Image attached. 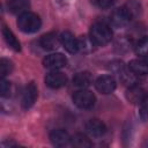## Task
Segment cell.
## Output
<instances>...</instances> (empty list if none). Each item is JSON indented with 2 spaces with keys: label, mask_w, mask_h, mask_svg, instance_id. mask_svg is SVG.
<instances>
[{
  "label": "cell",
  "mask_w": 148,
  "mask_h": 148,
  "mask_svg": "<svg viewBox=\"0 0 148 148\" xmlns=\"http://www.w3.org/2000/svg\"><path fill=\"white\" fill-rule=\"evenodd\" d=\"M89 36L97 46H104L112 39V30L106 22L96 21L90 27Z\"/></svg>",
  "instance_id": "obj_1"
},
{
  "label": "cell",
  "mask_w": 148,
  "mask_h": 148,
  "mask_svg": "<svg viewBox=\"0 0 148 148\" xmlns=\"http://www.w3.org/2000/svg\"><path fill=\"white\" fill-rule=\"evenodd\" d=\"M30 3L29 0H8L7 1V8L13 14H22L24 12H28Z\"/></svg>",
  "instance_id": "obj_17"
},
{
  "label": "cell",
  "mask_w": 148,
  "mask_h": 148,
  "mask_svg": "<svg viewBox=\"0 0 148 148\" xmlns=\"http://www.w3.org/2000/svg\"><path fill=\"white\" fill-rule=\"evenodd\" d=\"M128 68L136 75H148V59L136 58L128 62Z\"/></svg>",
  "instance_id": "obj_13"
},
{
  "label": "cell",
  "mask_w": 148,
  "mask_h": 148,
  "mask_svg": "<svg viewBox=\"0 0 148 148\" xmlns=\"http://www.w3.org/2000/svg\"><path fill=\"white\" fill-rule=\"evenodd\" d=\"M135 53L141 58H148V36H145L140 38L135 46H134Z\"/></svg>",
  "instance_id": "obj_21"
},
{
  "label": "cell",
  "mask_w": 148,
  "mask_h": 148,
  "mask_svg": "<svg viewBox=\"0 0 148 148\" xmlns=\"http://www.w3.org/2000/svg\"><path fill=\"white\" fill-rule=\"evenodd\" d=\"M86 132L90 135V136H94V138H99L102 135H104V133L106 132V126L105 124L97 119V118H94V119H89L87 123H86Z\"/></svg>",
  "instance_id": "obj_9"
},
{
  "label": "cell",
  "mask_w": 148,
  "mask_h": 148,
  "mask_svg": "<svg viewBox=\"0 0 148 148\" xmlns=\"http://www.w3.org/2000/svg\"><path fill=\"white\" fill-rule=\"evenodd\" d=\"M37 96H38V89L36 87V84L34 82H30L27 84V87L24 88L23 90V94H22V98H21V104H22V108L24 110H28L30 109L36 99H37Z\"/></svg>",
  "instance_id": "obj_7"
},
{
  "label": "cell",
  "mask_w": 148,
  "mask_h": 148,
  "mask_svg": "<svg viewBox=\"0 0 148 148\" xmlns=\"http://www.w3.org/2000/svg\"><path fill=\"white\" fill-rule=\"evenodd\" d=\"M119 76H120V80L121 82L127 86V87H132V86H135L136 84V74L133 73L130 68L128 69H123L120 73H119Z\"/></svg>",
  "instance_id": "obj_20"
},
{
  "label": "cell",
  "mask_w": 148,
  "mask_h": 148,
  "mask_svg": "<svg viewBox=\"0 0 148 148\" xmlns=\"http://www.w3.org/2000/svg\"><path fill=\"white\" fill-rule=\"evenodd\" d=\"M60 44H61L60 36L57 32H47V34L43 35L39 39V45L44 50H49V51L58 49V46Z\"/></svg>",
  "instance_id": "obj_12"
},
{
  "label": "cell",
  "mask_w": 148,
  "mask_h": 148,
  "mask_svg": "<svg viewBox=\"0 0 148 148\" xmlns=\"http://www.w3.org/2000/svg\"><path fill=\"white\" fill-rule=\"evenodd\" d=\"M71 145L77 148H88L92 146L90 139L83 133H75L71 139Z\"/></svg>",
  "instance_id": "obj_18"
},
{
  "label": "cell",
  "mask_w": 148,
  "mask_h": 148,
  "mask_svg": "<svg viewBox=\"0 0 148 148\" xmlns=\"http://www.w3.org/2000/svg\"><path fill=\"white\" fill-rule=\"evenodd\" d=\"M132 17H133V15L130 12L128 7L127 6H123V7H119V8L114 9L111 13L110 22L114 28H124L130 23Z\"/></svg>",
  "instance_id": "obj_4"
},
{
  "label": "cell",
  "mask_w": 148,
  "mask_h": 148,
  "mask_svg": "<svg viewBox=\"0 0 148 148\" xmlns=\"http://www.w3.org/2000/svg\"><path fill=\"white\" fill-rule=\"evenodd\" d=\"M2 36L5 38V42L12 50H14L15 52L21 51V43L18 42V39L14 35V32L6 25H2Z\"/></svg>",
  "instance_id": "obj_14"
},
{
  "label": "cell",
  "mask_w": 148,
  "mask_h": 148,
  "mask_svg": "<svg viewBox=\"0 0 148 148\" xmlns=\"http://www.w3.org/2000/svg\"><path fill=\"white\" fill-rule=\"evenodd\" d=\"M60 42L64 49L68 53H76L79 51V42L77 38L74 37V35L71 31H64L60 35Z\"/></svg>",
  "instance_id": "obj_11"
},
{
  "label": "cell",
  "mask_w": 148,
  "mask_h": 148,
  "mask_svg": "<svg viewBox=\"0 0 148 148\" xmlns=\"http://www.w3.org/2000/svg\"><path fill=\"white\" fill-rule=\"evenodd\" d=\"M116 0H91V2L98 7V8H102V9H106V8H110L113 6Z\"/></svg>",
  "instance_id": "obj_25"
},
{
  "label": "cell",
  "mask_w": 148,
  "mask_h": 148,
  "mask_svg": "<svg viewBox=\"0 0 148 148\" xmlns=\"http://www.w3.org/2000/svg\"><path fill=\"white\" fill-rule=\"evenodd\" d=\"M124 68H125L124 67V64L121 61H119V60H114V61L110 62V69L112 72H114V73H118L119 74Z\"/></svg>",
  "instance_id": "obj_26"
},
{
  "label": "cell",
  "mask_w": 148,
  "mask_h": 148,
  "mask_svg": "<svg viewBox=\"0 0 148 148\" xmlns=\"http://www.w3.org/2000/svg\"><path fill=\"white\" fill-rule=\"evenodd\" d=\"M0 94L2 97H9L12 94V83L5 80V77L0 81Z\"/></svg>",
  "instance_id": "obj_23"
},
{
  "label": "cell",
  "mask_w": 148,
  "mask_h": 148,
  "mask_svg": "<svg viewBox=\"0 0 148 148\" xmlns=\"http://www.w3.org/2000/svg\"><path fill=\"white\" fill-rule=\"evenodd\" d=\"M17 27L24 34H34L37 32L42 27L40 17L32 12H24L17 17Z\"/></svg>",
  "instance_id": "obj_2"
},
{
  "label": "cell",
  "mask_w": 148,
  "mask_h": 148,
  "mask_svg": "<svg viewBox=\"0 0 148 148\" xmlns=\"http://www.w3.org/2000/svg\"><path fill=\"white\" fill-rule=\"evenodd\" d=\"M73 102L79 109L87 110V109H91L95 105L96 97L92 91L84 88V89H80L76 92H74Z\"/></svg>",
  "instance_id": "obj_3"
},
{
  "label": "cell",
  "mask_w": 148,
  "mask_h": 148,
  "mask_svg": "<svg viewBox=\"0 0 148 148\" xmlns=\"http://www.w3.org/2000/svg\"><path fill=\"white\" fill-rule=\"evenodd\" d=\"M67 83V76L60 71H51L45 76V84L51 89H60Z\"/></svg>",
  "instance_id": "obj_8"
},
{
  "label": "cell",
  "mask_w": 148,
  "mask_h": 148,
  "mask_svg": "<svg viewBox=\"0 0 148 148\" xmlns=\"http://www.w3.org/2000/svg\"><path fill=\"white\" fill-rule=\"evenodd\" d=\"M43 65L50 71H59L67 65V58L62 53H51L43 59Z\"/></svg>",
  "instance_id": "obj_5"
},
{
  "label": "cell",
  "mask_w": 148,
  "mask_h": 148,
  "mask_svg": "<svg viewBox=\"0 0 148 148\" xmlns=\"http://www.w3.org/2000/svg\"><path fill=\"white\" fill-rule=\"evenodd\" d=\"M95 87L101 94L108 95V94H111L116 90L117 82H116L114 77L111 75H102V76L96 79Z\"/></svg>",
  "instance_id": "obj_6"
},
{
  "label": "cell",
  "mask_w": 148,
  "mask_h": 148,
  "mask_svg": "<svg viewBox=\"0 0 148 148\" xmlns=\"http://www.w3.org/2000/svg\"><path fill=\"white\" fill-rule=\"evenodd\" d=\"M79 42V51L83 53H91L95 50V46H97L94 40L90 38V36H81L77 38Z\"/></svg>",
  "instance_id": "obj_19"
},
{
  "label": "cell",
  "mask_w": 148,
  "mask_h": 148,
  "mask_svg": "<svg viewBox=\"0 0 148 148\" xmlns=\"http://www.w3.org/2000/svg\"><path fill=\"white\" fill-rule=\"evenodd\" d=\"M140 118L142 120L148 119V94H146V96L140 103Z\"/></svg>",
  "instance_id": "obj_24"
},
{
  "label": "cell",
  "mask_w": 148,
  "mask_h": 148,
  "mask_svg": "<svg viewBox=\"0 0 148 148\" xmlns=\"http://www.w3.org/2000/svg\"><path fill=\"white\" fill-rule=\"evenodd\" d=\"M145 96H146V92L143 91V89L136 84L128 87V90L126 92V98L133 104H140Z\"/></svg>",
  "instance_id": "obj_16"
},
{
  "label": "cell",
  "mask_w": 148,
  "mask_h": 148,
  "mask_svg": "<svg viewBox=\"0 0 148 148\" xmlns=\"http://www.w3.org/2000/svg\"><path fill=\"white\" fill-rule=\"evenodd\" d=\"M71 139L72 136L68 134V132L62 128H56L50 133V141L53 146L57 147H65L71 145Z\"/></svg>",
  "instance_id": "obj_10"
},
{
  "label": "cell",
  "mask_w": 148,
  "mask_h": 148,
  "mask_svg": "<svg viewBox=\"0 0 148 148\" xmlns=\"http://www.w3.org/2000/svg\"><path fill=\"white\" fill-rule=\"evenodd\" d=\"M92 83V76L89 72H79L73 77V84L80 89H84Z\"/></svg>",
  "instance_id": "obj_15"
},
{
  "label": "cell",
  "mask_w": 148,
  "mask_h": 148,
  "mask_svg": "<svg viewBox=\"0 0 148 148\" xmlns=\"http://www.w3.org/2000/svg\"><path fill=\"white\" fill-rule=\"evenodd\" d=\"M13 69H14L13 62L9 59L1 58V60H0V76H1V79L9 75L13 72Z\"/></svg>",
  "instance_id": "obj_22"
}]
</instances>
